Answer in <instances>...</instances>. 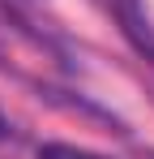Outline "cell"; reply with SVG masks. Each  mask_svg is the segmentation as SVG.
<instances>
[{
  "label": "cell",
  "instance_id": "obj_1",
  "mask_svg": "<svg viewBox=\"0 0 154 159\" xmlns=\"http://www.w3.org/2000/svg\"><path fill=\"white\" fill-rule=\"evenodd\" d=\"M39 159H107V155L86 151V146H69V142H47V146H39Z\"/></svg>",
  "mask_w": 154,
  "mask_h": 159
},
{
  "label": "cell",
  "instance_id": "obj_2",
  "mask_svg": "<svg viewBox=\"0 0 154 159\" xmlns=\"http://www.w3.org/2000/svg\"><path fill=\"white\" fill-rule=\"evenodd\" d=\"M4 133H9V125H4V116H0V138H4Z\"/></svg>",
  "mask_w": 154,
  "mask_h": 159
}]
</instances>
